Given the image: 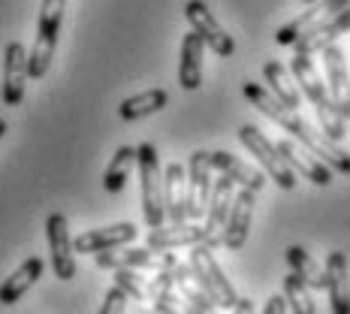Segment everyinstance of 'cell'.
Listing matches in <instances>:
<instances>
[{"instance_id": "cell-7", "label": "cell", "mask_w": 350, "mask_h": 314, "mask_svg": "<svg viewBox=\"0 0 350 314\" xmlns=\"http://www.w3.org/2000/svg\"><path fill=\"white\" fill-rule=\"evenodd\" d=\"M46 239L52 251V269L57 281L76 278V239L70 236V224L64 211H52L46 221Z\"/></svg>"}, {"instance_id": "cell-25", "label": "cell", "mask_w": 350, "mask_h": 314, "mask_svg": "<svg viewBox=\"0 0 350 314\" xmlns=\"http://www.w3.org/2000/svg\"><path fill=\"white\" fill-rule=\"evenodd\" d=\"M172 278H175V290L181 293V299L187 302V311H200V314H208V311H215V299H211L206 290L196 284L193 278V272H191V263H175L172 266Z\"/></svg>"}, {"instance_id": "cell-12", "label": "cell", "mask_w": 350, "mask_h": 314, "mask_svg": "<svg viewBox=\"0 0 350 314\" xmlns=\"http://www.w3.org/2000/svg\"><path fill=\"white\" fill-rule=\"evenodd\" d=\"M27 57H31V52L18 40L6 42L3 49V103L6 106H18L25 100V85L31 79Z\"/></svg>"}, {"instance_id": "cell-17", "label": "cell", "mask_w": 350, "mask_h": 314, "mask_svg": "<svg viewBox=\"0 0 350 314\" xmlns=\"http://www.w3.org/2000/svg\"><path fill=\"white\" fill-rule=\"evenodd\" d=\"M345 6H350V0H317V3H311L299 18L287 21L284 27H278V34H275V42H278V46H293V42L305 31H311V27L320 25L323 18H329V16H335V12H341Z\"/></svg>"}, {"instance_id": "cell-30", "label": "cell", "mask_w": 350, "mask_h": 314, "mask_svg": "<svg viewBox=\"0 0 350 314\" xmlns=\"http://www.w3.org/2000/svg\"><path fill=\"white\" fill-rule=\"evenodd\" d=\"M172 287H175L172 269H157L154 278H148V284H145V293L154 299V311H157V314H172V311H178V305H175L178 299H175Z\"/></svg>"}, {"instance_id": "cell-16", "label": "cell", "mask_w": 350, "mask_h": 314, "mask_svg": "<svg viewBox=\"0 0 350 314\" xmlns=\"http://www.w3.org/2000/svg\"><path fill=\"white\" fill-rule=\"evenodd\" d=\"M323 67H326V85H329V94L338 106V112L345 115V121L350 118V73H347V61L345 52H341L335 42L323 49Z\"/></svg>"}, {"instance_id": "cell-32", "label": "cell", "mask_w": 350, "mask_h": 314, "mask_svg": "<svg viewBox=\"0 0 350 314\" xmlns=\"http://www.w3.org/2000/svg\"><path fill=\"white\" fill-rule=\"evenodd\" d=\"M115 272V284L127 293L133 302H142L145 299V287H142V281H139V272L136 269H112Z\"/></svg>"}, {"instance_id": "cell-29", "label": "cell", "mask_w": 350, "mask_h": 314, "mask_svg": "<svg viewBox=\"0 0 350 314\" xmlns=\"http://www.w3.org/2000/svg\"><path fill=\"white\" fill-rule=\"evenodd\" d=\"M133 166H136V148L124 145V148H118V151H115V157L109 160L106 175H103V187H106L109 194L124 191V185H127L130 170H133Z\"/></svg>"}, {"instance_id": "cell-14", "label": "cell", "mask_w": 350, "mask_h": 314, "mask_svg": "<svg viewBox=\"0 0 350 314\" xmlns=\"http://www.w3.org/2000/svg\"><path fill=\"white\" fill-rule=\"evenodd\" d=\"M278 145V151L284 155V160H287L290 166H293V172H299L302 179H308L311 185H317V187H326V185H332V166L329 163H323L314 151H308L302 142H293V140H281V142H275Z\"/></svg>"}, {"instance_id": "cell-2", "label": "cell", "mask_w": 350, "mask_h": 314, "mask_svg": "<svg viewBox=\"0 0 350 314\" xmlns=\"http://www.w3.org/2000/svg\"><path fill=\"white\" fill-rule=\"evenodd\" d=\"M293 79L299 85H302V94L311 100V106H314L317 118H320V127H323V133L329 136V140H345V115L338 112V106H335L332 94H329V85H323V79L317 76V67L314 61H311V55H299L293 57Z\"/></svg>"}, {"instance_id": "cell-11", "label": "cell", "mask_w": 350, "mask_h": 314, "mask_svg": "<svg viewBox=\"0 0 350 314\" xmlns=\"http://www.w3.org/2000/svg\"><path fill=\"white\" fill-rule=\"evenodd\" d=\"M211 245L217 248L224 242V236H208L206 227H196V224H170V227H151L148 233V248L154 251H178V248H193V245Z\"/></svg>"}, {"instance_id": "cell-23", "label": "cell", "mask_w": 350, "mask_h": 314, "mask_svg": "<svg viewBox=\"0 0 350 314\" xmlns=\"http://www.w3.org/2000/svg\"><path fill=\"white\" fill-rule=\"evenodd\" d=\"M42 272H46V263L40 257H27L10 278L0 284V305H16L18 299L42 278Z\"/></svg>"}, {"instance_id": "cell-9", "label": "cell", "mask_w": 350, "mask_h": 314, "mask_svg": "<svg viewBox=\"0 0 350 314\" xmlns=\"http://www.w3.org/2000/svg\"><path fill=\"white\" fill-rule=\"evenodd\" d=\"M185 18H187V25H191V31L200 34L202 42H206L217 57L236 55V42H232V36L217 25V18L211 16V10L202 3V0H187L185 3Z\"/></svg>"}, {"instance_id": "cell-6", "label": "cell", "mask_w": 350, "mask_h": 314, "mask_svg": "<svg viewBox=\"0 0 350 314\" xmlns=\"http://www.w3.org/2000/svg\"><path fill=\"white\" fill-rule=\"evenodd\" d=\"M239 142H242L245 148L260 160V166L266 170V175L281 187V191H293V187H296V172H293V166L284 160V155L278 151V145L269 142L266 136L254 127V124L239 127Z\"/></svg>"}, {"instance_id": "cell-1", "label": "cell", "mask_w": 350, "mask_h": 314, "mask_svg": "<svg viewBox=\"0 0 350 314\" xmlns=\"http://www.w3.org/2000/svg\"><path fill=\"white\" fill-rule=\"evenodd\" d=\"M242 91H245V97L251 100V103L257 106L269 121L278 124L284 133H290L296 142H302L308 151H314V155L323 160V163H329L335 172L350 175V155H347V151L341 148L335 140H329L326 133H317V130L311 127V124L305 121L302 115L296 112V109H287L272 91H269V88H262L257 82H245Z\"/></svg>"}, {"instance_id": "cell-34", "label": "cell", "mask_w": 350, "mask_h": 314, "mask_svg": "<svg viewBox=\"0 0 350 314\" xmlns=\"http://www.w3.org/2000/svg\"><path fill=\"white\" fill-rule=\"evenodd\" d=\"M262 311H266V314H284V311H290L287 296H284V293H278V296H269V302L262 305Z\"/></svg>"}, {"instance_id": "cell-19", "label": "cell", "mask_w": 350, "mask_h": 314, "mask_svg": "<svg viewBox=\"0 0 350 314\" xmlns=\"http://www.w3.org/2000/svg\"><path fill=\"white\" fill-rule=\"evenodd\" d=\"M163 202L170 224L187 221V170L181 163H170L163 170Z\"/></svg>"}, {"instance_id": "cell-8", "label": "cell", "mask_w": 350, "mask_h": 314, "mask_svg": "<svg viewBox=\"0 0 350 314\" xmlns=\"http://www.w3.org/2000/svg\"><path fill=\"white\" fill-rule=\"evenodd\" d=\"M100 269H172L178 257L172 251H154V248H109V251H97L94 254Z\"/></svg>"}, {"instance_id": "cell-27", "label": "cell", "mask_w": 350, "mask_h": 314, "mask_svg": "<svg viewBox=\"0 0 350 314\" xmlns=\"http://www.w3.org/2000/svg\"><path fill=\"white\" fill-rule=\"evenodd\" d=\"M262 79H266L269 91H272L284 106H287V109H299L302 97H299L293 79H290V70L284 67L281 61H266V67H262Z\"/></svg>"}, {"instance_id": "cell-5", "label": "cell", "mask_w": 350, "mask_h": 314, "mask_svg": "<svg viewBox=\"0 0 350 314\" xmlns=\"http://www.w3.org/2000/svg\"><path fill=\"white\" fill-rule=\"evenodd\" d=\"M187 263H191V272H193V278L196 284H200L206 293L215 299L221 309H236V302H239V296H236V290H232V284L230 278L224 275V269H221V263L215 260V248L211 245H193L191 248V254H187Z\"/></svg>"}, {"instance_id": "cell-35", "label": "cell", "mask_w": 350, "mask_h": 314, "mask_svg": "<svg viewBox=\"0 0 350 314\" xmlns=\"http://www.w3.org/2000/svg\"><path fill=\"white\" fill-rule=\"evenodd\" d=\"M232 311H254V305L247 302V299H239V302H236V309H232Z\"/></svg>"}, {"instance_id": "cell-4", "label": "cell", "mask_w": 350, "mask_h": 314, "mask_svg": "<svg viewBox=\"0 0 350 314\" xmlns=\"http://www.w3.org/2000/svg\"><path fill=\"white\" fill-rule=\"evenodd\" d=\"M67 10V0H42L40 6V21H36V40L27 57V70L31 79H42L52 67L55 46H57V31H61V18Z\"/></svg>"}, {"instance_id": "cell-3", "label": "cell", "mask_w": 350, "mask_h": 314, "mask_svg": "<svg viewBox=\"0 0 350 314\" xmlns=\"http://www.w3.org/2000/svg\"><path fill=\"white\" fill-rule=\"evenodd\" d=\"M136 163H139V187H142V215L148 227H160L166 221V202H163V170H160L157 148L151 142H142L136 148Z\"/></svg>"}, {"instance_id": "cell-20", "label": "cell", "mask_w": 350, "mask_h": 314, "mask_svg": "<svg viewBox=\"0 0 350 314\" xmlns=\"http://www.w3.org/2000/svg\"><path fill=\"white\" fill-rule=\"evenodd\" d=\"M326 293L335 314H350V278H347V254L329 251L326 257Z\"/></svg>"}, {"instance_id": "cell-13", "label": "cell", "mask_w": 350, "mask_h": 314, "mask_svg": "<svg viewBox=\"0 0 350 314\" xmlns=\"http://www.w3.org/2000/svg\"><path fill=\"white\" fill-rule=\"evenodd\" d=\"M254 206H257V191L251 187H239L236 196H232V206H230V215H227V224H224V245L230 251H239L247 239V230H251V221H254Z\"/></svg>"}, {"instance_id": "cell-26", "label": "cell", "mask_w": 350, "mask_h": 314, "mask_svg": "<svg viewBox=\"0 0 350 314\" xmlns=\"http://www.w3.org/2000/svg\"><path fill=\"white\" fill-rule=\"evenodd\" d=\"M166 103H170V94H166L163 88H148V91L124 100V103L118 106V115H121V121H139V118H145V115L160 112Z\"/></svg>"}, {"instance_id": "cell-22", "label": "cell", "mask_w": 350, "mask_h": 314, "mask_svg": "<svg viewBox=\"0 0 350 314\" xmlns=\"http://www.w3.org/2000/svg\"><path fill=\"white\" fill-rule=\"evenodd\" d=\"M202 52H206V42L202 36L191 31L181 40V61H178V85L185 91H196L202 85Z\"/></svg>"}, {"instance_id": "cell-24", "label": "cell", "mask_w": 350, "mask_h": 314, "mask_svg": "<svg viewBox=\"0 0 350 314\" xmlns=\"http://www.w3.org/2000/svg\"><path fill=\"white\" fill-rule=\"evenodd\" d=\"M211 166H215L217 172L230 175L239 187H251V191L260 194L262 185H266V172L257 170V166H251V163H245V160L232 157L230 151H211Z\"/></svg>"}, {"instance_id": "cell-33", "label": "cell", "mask_w": 350, "mask_h": 314, "mask_svg": "<svg viewBox=\"0 0 350 314\" xmlns=\"http://www.w3.org/2000/svg\"><path fill=\"white\" fill-rule=\"evenodd\" d=\"M127 302H133L124 290L118 287V284H112L109 287V293H106V299H103V305H100V314H112V311H124L127 309Z\"/></svg>"}, {"instance_id": "cell-31", "label": "cell", "mask_w": 350, "mask_h": 314, "mask_svg": "<svg viewBox=\"0 0 350 314\" xmlns=\"http://www.w3.org/2000/svg\"><path fill=\"white\" fill-rule=\"evenodd\" d=\"M284 296H287L290 311H296V314H314L317 311L314 299H311V287L299 278L296 272H290L287 278H284Z\"/></svg>"}, {"instance_id": "cell-18", "label": "cell", "mask_w": 350, "mask_h": 314, "mask_svg": "<svg viewBox=\"0 0 350 314\" xmlns=\"http://www.w3.org/2000/svg\"><path fill=\"white\" fill-rule=\"evenodd\" d=\"M136 236H139V230L130 221L100 227V230H88L82 236H76V254H97V251H109V248H121V245H130Z\"/></svg>"}, {"instance_id": "cell-37", "label": "cell", "mask_w": 350, "mask_h": 314, "mask_svg": "<svg viewBox=\"0 0 350 314\" xmlns=\"http://www.w3.org/2000/svg\"><path fill=\"white\" fill-rule=\"evenodd\" d=\"M302 3H308V6H311V3H317V0H302Z\"/></svg>"}, {"instance_id": "cell-10", "label": "cell", "mask_w": 350, "mask_h": 314, "mask_svg": "<svg viewBox=\"0 0 350 314\" xmlns=\"http://www.w3.org/2000/svg\"><path fill=\"white\" fill-rule=\"evenodd\" d=\"M211 151H193L187 160V218L200 221L206 218L211 196Z\"/></svg>"}, {"instance_id": "cell-15", "label": "cell", "mask_w": 350, "mask_h": 314, "mask_svg": "<svg viewBox=\"0 0 350 314\" xmlns=\"http://www.w3.org/2000/svg\"><path fill=\"white\" fill-rule=\"evenodd\" d=\"M347 31H350V6H345V10L335 12L329 18H323L320 25L311 27V31H305L293 42V49L299 55H317V52H323L329 42L338 40V36H345Z\"/></svg>"}, {"instance_id": "cell-36", "label": "cell", "mask_w": 350, "mask_h": 314, "mask_svg": "<svg viewBox=\"0 0 350 314\" xmlns=\"http://www.w3.org/2000/svg\"><path fill=\"white\" fill-rule=\"evenodd\" d=\"M3 133H6V121L0 118V140H3Z\"/></svg>"}, {"instance_id": "cell-21", "label": "cell", "mask_w": 350, "mask_h": 314, "mask_svg": "<svg viewBox=\"0 0 350 314\" xmlns=\"http://www.w3.org/2000/svg\"><path fill=\"white\" fill-rule=\"evenodd\" d=\"M232 196H236V181L230 175L221 172V179L211 181V196H208V209H206V230L208 236H221L224 224H227Z\"/></svg>"}, {"instance_id": "cell-28", "label": "cell", "mask_w": 350, "mask_h": 314, "mask_svg": "<svg viewBox=\"0 0 350 314\" xmlns=\"http://www.w3.org/2000/svg\"><path fill=\"white\" fill-rule=\"evenodd\" d=\"M284 257H287V263H290V272H296L311 290H326V269H320L314 263V257H311L305 248L290 245Z\"/></svg>"}]
</instances>
